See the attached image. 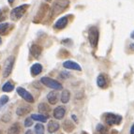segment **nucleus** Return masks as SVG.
I'll return each mask as SVG.
<instances>
[{
  "mask_svg": "<svg viewBox=\"0 0 134 134\" xmlns=\"http://www.w3.org/2000/svg\"><path fill=\"white\" fill-rule=\"evenodd\" d=\"M47 99L51 104H55L57 102V99H58V96H57V93L54 91H52L50 92L49 94L47 95Z\"/></svg>",
  "mask_w": 134,
  "mask_h": 134,
  "instance_id": "obj_13",
  "label": "nucleus"
},
{
  "mask_svg": "<svg viewBox=\"0 0 134 134\" xmlns=\"http://www.w3.org/2000/svg\"><path fill=\"white\" fill-rule=\"evenodd\" d=\"M97 83H98V85L99 87L104 88V87L106 86V85H107L105 77L103 76V75H99V76L98 77V79H97Z\"/></svg>",
  "mask_w": 134,
  "mask_h": 134,
  "instance_id": "obj_19",
  "label": "nucleus"
},
{
  "mask_svg": "<svg viewBox=\"0 0 134 134\" xmlns=\"http://www.w3.org/2000/svg\"><path fill=\"white\" fill-rule=\"evenodd\" d=\"M38 111L42 114H48L50 112V107L47 104H45V103H40V105H38Z\"/></svg>",
  "mask_w": 134,
  "mask_h": 134,
  "instance_id": "obj_20",
  "label": "nucleus"
},
{
  "mask_svg": "<svg viewBox=\"0 0 134 134\" xmlns=\"http://www.w3.org/2000/svg\"><path fill=\"white\" fill-rule=\"evenodd\" d=\"M61 76H62L63 78H66V77H69V73H66V72H62V73H61Z\"/></svg>",
  "mask_w": 134,
  "mask_h": 134,
  "instance_id": "obj_29",
  "label": "nucleus"
},
{
  "mask_svg": "<svg viewBox=\"0 0 134 134\" xmlns=\"http://www.w3.org/2000/svg\"><path fill=\"white\" fill-rule=\"evenodd\" d=\"M130 134H134V125L131 127V129H130Z\"/></svg>",
  "mask_w": 134,
  "mask_h": 134,
  "instance_id": "obj_31",
  "label": "nucleus"
},
{
  "mask_svg": "<svg viewBox=\"0 0 134 134\" xmlns=\"http://www.w3.org/2000/svg\"><path fill=\"white\" fill-rule=\"evenodd\" d=\"M65 114H66L65 107H63V106H58V107H56L54 111V117L55 119L60 120V119H62L63 117L65 116Z\"/></svg>",
  "mask_w": 134,
  "mask_h": 134,
  "instance_id": "obj_8",
  "label": "nucleus"
},
{
  "mask_svg": "<svg viewBox=\"0 0 134 134\" xmlns=\"http://www.w3.org/2000/svg\"><path fill=\"white\" fill-rule=\"evenodd\" d=\"M82 134H87V133H85V132H83V133H82Z\"/></svg>",
  "mask_w": 134,
  "mask_h": 134,
  "instance_id": "obj_35",
  "label": "nucleus"
},
{
  "mask_svg": "<svg viewBox=\"0 0 134 134\" xmlns=\"http://www.w3.org/2000/svg\"><path fill=\"white\" fill-rule=\"evenodd\" d=\"M28 7V5L25 4V5H22V6H19V7L15 8L11 10L10 12V18L12 21H17L22 17L25 12L26 11V9Z\"/></svg>",
  "mask_w": 134,
  "mask_h": 134,
  "instance_id": "obj_2",
  "label": "nucleus"
},
{
  "mask_svg": "<svg viewBox=\"0 0 134 134\" xmlns=\"http://www.w3.org/2000/svg\"><path fill=\"white\" fill-rule=\"evenodd\" d=\"M32 124H33V119L30 118V117H27V118L25 120V126L26 127H31Z\"/></svg>",
  "mask_w": 134,
  "mask_h": 134,
  "instance_id": "obj_27",
  "label": "nucleus"
},
{
  "mask_svg": "<svg viewBox=\"0 0 134 134\" xmlns=\"http://www.w3.org/2000/svg\"><path fill=\"white\" fill-rule=\"evenodd\" d=\"M30 107L28 106H22V107H19L18 109L16 110V114H18L19 116H23L27 114L29 112H30Z\"/></svg>",
  "mask_w": 134,
  "mask_h": 134,
  "instance_id": "obj_15",
  "label": "nucleus"
},
{
  "mask_svg": "<svg viewBox=\"0 0 134 134\" xmlns=\"http://www.w3.org/2000/svg\"><path fill=\"white\" fill-rule=\"evenodd\" d=\"M68 6H69V1L68 0H57L54 3V7H53V14L56 15V14L60 13Z\"/></svg>",
  "mask_w": 134,
  "mask_h": 134,
  "instance_id": "obj_4",
  "label": "nucleus"
},
{
  "mask_svg": "<svg viewBox=\"0 0 134 134\" xmlns=\"http://www.w3.org/2000/svg\"><path fill=\"white\" fill-rule=\"evenodd\" d=\"M41 52H42V48L40 47V45L33 44L31 46V48H30V53L35 58H38L41 54Z\"/></svg>",
  "mask_w": 134,
  "mask_h": 134,
  "instance_id": "obj_10",
  "label": "nucleus"
},
{
  "mask_svg": "<svg viewBox=\"0 0 134 134\" xmlns=\"http://www.w3.org/2000/svg\"><path fill=\"white\" fill-rule=\"evenodd\" d=\"M131 38H133V40H134V31L131 33Z\"/></svg>",
  "mask_w": 134,
  "mask_h": 134,
  "instance_id": "obj_34",
  "label": "nucleus"
},
{
  "mask_svg": "<svg viewBox=\"0 0 134 134\" xmlns=\"http://www.w3.org/2000/svg\"><path fill=\"white\" fill-rule=\"evenodd\" d=\"M5 19V16H3V11L0 10V22H2Z\"/></svg>",
  "mask_w": 134,
  "mask_h": 134,
  "instance_id": "obj_28",
  "label": "nucleus"
},
{
  "mask_svg": "<svg viewBox=\"0 0 134 134\" xmlns=\"http://www.w3.org/2000/svg\"><path fill=\"white\" fill-rule=\"evenodd\" d=\"M20 131H21L20 126L18 124H15V125L11 126L9 129L8 134H20Z\"/></svg>",
  "mask_w": 134,
  "mask_h": 134,
  "instance_id": "obj_18",
  "label": "nucleus"
},
{
  "mask_svg": "<svg viewBox=\"0 0 134 134\" xmlns=\"http://www.w3.org/2000/svg\"><path fill=\"white\" fill-rule=\"evenodd\" d=\"M130 50L134 51V43H131V44H130Z\"/></svg>",
  "mask_w": 134,
  "mask_h": 134,
  "instance_id": "obj_30",
  "label": "nucleus"
},
{
  "mask_svg": "<svg viewBox=\"0 0 134 134\" xmlns=\"http://www.w3.org/2000/svg\"><path fill=\"white\" fill-rule=\"evenodd\" d=\"M0 42H1V40H0Z\"/></svg>",
  "mask_w": 134,
  "mask_h": 134,
  "instance_id": "obj_36",
  "label": "nucleus"
},
{
  "mask_svg": "<svg viewBox=\"0 0 134 134\" xmlns=\"http://www.w3.org/2000/svg\"><path fill=\"white\" fill-rule=\"evenodd\" d=\"M58 129H59V124L56 121H50L48 124V131L53 133V132H55L56 130H58Z\"/></svg>",
  "mask_w": 134,
  "mask_h": 134,
  "instance_id": "obj_14",
  "label": "nucleus"
},
{
  "mask_svg": "<svg viewBox=\"0 0 134 134\" xmlns=\"http://www.w3.org/2000/svg\"><path fill=\"white\" fill-rule=\"evenodd\" d=\"M63 67L68 69H74V70H82V68L80 67L79 64L73 62V61H66L63 63Z\"/></svg>",
  "mask_w": 134,
  "mask_h": 134,
  "instance_id": "obj_9",
  "label": "nucleus"
},
{
  "mask_svg": "<svg viewBox=\"0 0 134 134\" xmlns=\"http://www.w3.org/2000/svg\"><path fill=\"white\" fill-rule=\"evenodd\" d=\"M47 1H50V0H47Z\"/></svg>",
  "mask_w": 134,
  "mask_h": 134,
  "instance_id": "obj_37",
  "label": "nucleus"
},
{
  "mask_svg": "<svg viewBox=\"0 0 134 134\" xmlns=\"http://www.w3.org/2000/svg\"><path fill=\"white\" fill-rule=\"evenodd\" d=\"M13 89H14V86L10 82H7L2 87V90L4 92H11Z\"/></svg>",
  "mask_w": 134,
  "mask_h": 134,
  "instance_id": "obj_22",
  "label": "nucleus"
},
{
  "mask_svg": "<svg viewBox=\"0 0 134 134\" xmlns=\"http://www.w3.org/2000/svg\"><path fill=\"white\" fill-rule=\"evenodd\" d=\"M68 17H62V18H60L59 20L57 21V22L55 23V25H54V28L56 29H63L65 28L66 26H67L68 25Z\"/></svg>",
  "mask_w": 134,
  "mask_h": 134,
  "instance_id": "obj_11",
  "label": "nucleus"
},
{
  "mask_svg": "<svg viewBox=\"0 0 134 134\" xmlns=\"http://www.w3.org/2000/svg\"><path fill=\"white\" fill-rule=\"evenodd\" d=\"M97 130L101 134H107L108 133V130L102 125V124H98V125L97 126Z\"/></svg>",
  "mask_w": 134,
  "mask_h": 134,
  "instance_id": "obj_24",
  "label": "nucleus"
},
{
  "mask_svg": "<svg viewBox=\"0 0 134 134\" xmlns=\"http://www.w3.org/2000/svg\"><path fill=\"white\" fill-rule=\"evenodd\" d=\"M17 93L19 94V96L22 97L25 101L29 103H33L34 102V98L28 91L25 89V88H23V87H18L17 88Z\"/></svg>",
  "mask_w": 134,
  "mask_h": 134,
  "instance_id": "obj_7",
  "label": "nucleus"
},
{
  "mask_svg": "<svg viewBox=\"0 0 134 134\" xmlns=\"http://www.w3.org/2000/svg\"><path fill=\"white\" fill-rule=\"evenodd\" d=\"M8 1H9V4H12V3L14 2V0H8Z\"/></svg>",
  "mask_w": 134,
  "mask_h": 134,
  "instance_id": "obj_33",
  "label": "nucleus"
},
{
  "mask_svg": "<svg viewBox=\"0 0 134 134\" xmlns=\"http://www.w3.org/2000/svg\"><path fill=\"white\" fill-rule=\"evenodd\" d=\"M63 127H64V130L68 132H70L71 130H73L74 129V125L72 124V122H70L69 120H66L64 125H63Z\"/></svg>",
  "mask_w": 134,
  "mask_h": 134,
  "instance_id": "obj_21",
  "label": "nucleus"
},
{
  "mask_svg": "<svg viewBox=\"0 0 134 134\" xmlns=\"http://www.w3.org/2000/svg\"><path fill=\"white\" fill-rule=\"evenodd\" d=\"M88 40L92 47H97L98 42V30L97 27H91L88 32Z\"/></svg>",
  "mask_w": 134,
  "mask_h": 134,
  "instance_id": "obj_3",
  "label": "nucleus"
},
{
  "mask_svg": "<svg viewBox=\"0 0 134 134\" xmlns=\"http://www.w3.org/2000/svg\"><path fill=\"white\" fill-rule=\"evenodd\" d=\"M25 134H33V132H32V130H26V131H25Z\"/></svg>",
  "mask_w": 134,
  "mask_h": 134,
  "instance_id": "obj_32",
  "label": "nucleus"
},
{
  "mask_svg": "<svg viewBox=\"0 0 134 134\" xmlns=\"http://www.w3.org/2000/svg\"><path fill=\"white\" fill-rule=\"evenodd\" d=\"M69 98H70V93L69 90H63L62 94H61V101L63 103H68L69 101Z\"/></svg>",
  "mask_w": 134,
  "mask_h": 134,
  "instance_id": "obj_17",
  "label": "nucleus"
},
{
  "mask_svg": "<svg viewBox=\"0 0 134 134\" xmlns=\"http://www.w3.org/2000/svg\"><path fill=\"white\" fill-rule=\"evenodd\" d=\"M40 82L42 85H44L45 86L50 87L54 90H62L63 86L60 83H58L57 81L54 80V79L49 78V77H42L40 79Z\"/></svg>",
  "mask_w": 134,
  "mask_h": 134,
  "instance_id": "obj_1",
  "label": "nucleus"
},
{
  "mask_svg": "<svg viewBox=\"0 0 134 134\" xmlns=\"http://www.w3.org/2000/svg\"><path fill=\"white\" fill-rule=\"evenodd\" d=\"M122 117L120 115H115L114 114H107L105 116V122L109 126L119 125L121 123Z\"/></svg>",
  "mask_w": 134,
  "mask_h": 134,
  "instance_id": "obj_6",
  "label": "nucleus"
},
{
  "mask_svg": "<svg viewBox=\"0 0 134 134\" xmlns=\"http://www.w3.org/2000/svg\"><path fill=\"white\" fill-rule=\"evenodd\" d=\"M14 64V57L13 56H9L6 62H5L4 69H3V77L7 78L9 74L11 73V70H12V68H13Z\"/></svg>",
  "mask_w": 134,
  "mask_h": 134,
  "instance_id": "obj_5",
  "label": "nucleus"
},
{
  "mask_svg": "<svg viewBox=\"0 0 134 134\" xmlns=\"http://www.w3.org/2000/svg\"><path fill=\"white\" fill-rule=\"evenodd\" d=\"M9 101V97L8 96H2L0 98V108H2L5 104H7Z\"/></svg>",
  "mask_w": 134,
  "mask_h": 134,
  "instance_id": "obj_26",
  "label": "nucleus"
},
{
  "mask_svg": "<svg viewBox=\"0 0 134 134\" xmlns=\"http://www.w3.org/2000/svg\"><path fill=\"white\" fill-rule=\"evenodd\" d=\"M31 118L33 119V120L40 121V122H42V123H44V122H46V121H47L48 116L45 115V114H32Z\"/></svg>",
  "mask_w": 134,
  "mask_h": 134,
  "instance_id": "obj_16",
  "label": "nucleus"
},
{
  "mask_svg": "<svg viewBox=\"0 0 134 134\" xmlns=\"http://www.w3.org/2000/svg\"><path fill=\"white\" fill-rule=\"evenodd\" d=\"M41 71H42V66L40 65V64H38V63L34 64L31 67V74L33 76H37Z\"/></svg>",
  "mask_w": 134,
  "mask_h": 134,
  "instance_id": "obj_12",
  "label": "nucleus"
},
{
  "mask_svg": "<svg viewBox=\"0 0 134 134\" xmlns=\"http://www.w3.org/2000/svg\"><path fill=\"white\" fill-rule=\"evenodd\" d=\"M9 25L8 24V23H3V24H0V34L4 35V34L7 33L8 29H9Z\"/></svg>",
  "mask_w": 134,
  "mask_h": 134,
  "instance_id": "obj_23",
  "label": "nucleus"
},
{
  "mask_svg": "<svg viewBox=\"0 0 134 134\" xmlns=\"http://www.w3.org/2000/svg\"><path fill=\"white\" fill-rule=\"evenodd\" d=\"M35 131H36V134H43V131H44V127L41 124H37L35 126Z\"/></svg>",
  "mask_w": 134,
  "mask_h": 134,
  "instance_id": "obj_25",
  "label": "nucleus"
}]
</instances>
